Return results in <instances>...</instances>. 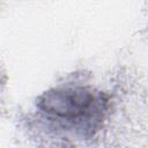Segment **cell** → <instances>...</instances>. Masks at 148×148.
Returning a JSON list of instances; mask_svg holds the SVG:
<instances>
[{
	"instance_id": "6da1fadb",
	"label": "cell",
	"mask_w": 148,
	"mask_h": 148,
	"mask_svg": "<svg viewBox=\"0 0 148 148\" xmlns=\"http://www.w3.org/2000/svg\"><path fill=\"white\" fill-rule=\"evenodd\" d=\"M37 108L50 121L87 135L101 126L108 110V98L89 87H59L40 95Z\"/></svg>"
}]
</instances>
